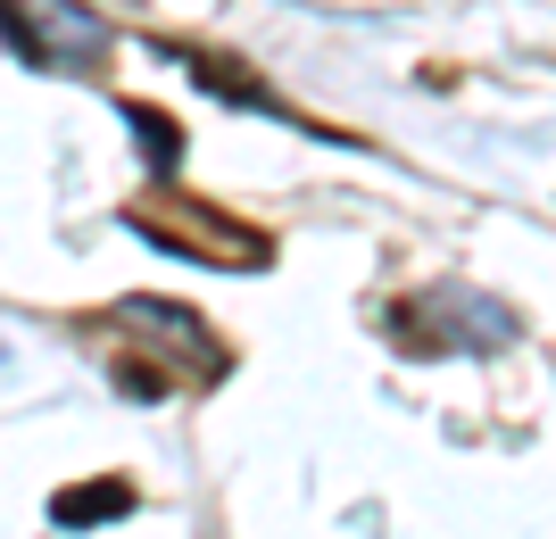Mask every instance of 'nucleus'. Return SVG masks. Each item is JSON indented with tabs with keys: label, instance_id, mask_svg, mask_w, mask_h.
Here are the masks:
<instances>
[{
	"label": "nucleus",
	"instance_id": "obj_1",
	"mask_svg": "<svg viewBox=\"0 0 556 539\" xmlns=\"http://www.w3.org/2000/svg\"><path fill=\"white\" fill-rule=\"evenodd\" d=\"M125 224H134L141 241L175 249V258H200V266H241V274L275 266V233L241 224L232 208H208V200H184V191H166V200H141V208H125Z\"/></svg>",
	"mask_w": 556,
	"mask_h": 539
},
{
	"label": "nucleus",
	"instance_id": "obj_2",
	"mask_svg": "<svg viewBox=\"0 0 556 539\" xmlns=\"http://www.w3.org/2000/svg\"><path fill=\"white\" fill-rule=\"evenodd\" d=\"M175 59H184V67L200 75L216 100H241V108H257V117H291V108H282V100L266 92V84H257L241 59H225V50H191V42H175Z\"/></svg>",
	"mask_w": 556,
	"mask_h": 539
},
{
	"label": "nucleus",
	"instance_id": "obj_3",
	"mask_svg": "<svg viewBox=\"0 0 556 539\" xmlns=\"http://www.w3.org/2000/svg\"><path fill=\"white\" fill-rule=\"evenodd\" d=\"M116 515H134V490H125V482H75V490L50 498V523H59V531H84V523H116Z\"/></svg>",
	"mask_w": 556,
	"mask_h": 539
},
{
	"label": "nucleus",
	"instance_id": "obj_4",
	"mask_svg": "<svg viewBox=\"0 0 556 539\" xmlns=\"http://www.w3.org/2000/svg\"><path fill=\"white\" fill-rule=\"evenodd\" d=\"M125 125L141 133V158L159 166V175H175V166H184V125L166 117V108H150V100H125Z\"/></svg>",
	"mask_w": 556,
	"mask_h": 539
}]
</instances>
